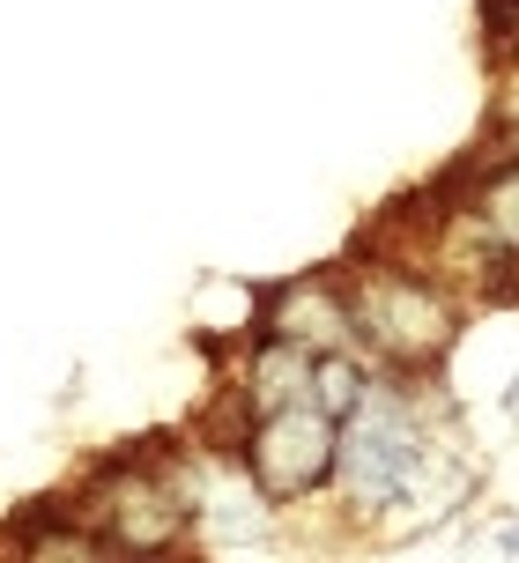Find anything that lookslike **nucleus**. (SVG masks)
Instances as JSON below:
<instances>
[{
	"instance_id": "nucleus-1",
	"label": "nucleus",
	"mask_w": 519,
	"mask_h": 563,
	"mask_svg": "<svg viewBox=\"0 0 519 563\" xmlns=\"http://www.w3.org/2000/svg\"><path fill=\"white\" fill-rule=\"evenodd\" d=\"M483 497V452L467 445V408L438 378L386 371L378 394L342 416V460L327 511L342 534L364 541H416L453 527Z\"/></svg>"
},
{
	"instance_id": "nucleus-2",
	"label": "nucleus",
	"mask_w": 519,
	"mask_h": 563,
	"mask_svg": "<svg viewBox=\"0 0 519 563\" xmlns=\"http://www.w3.org/2000/svg\"><path fill=\"white\" fill-rule=\"evenodd\" d=\"M342 275H349V305H356V349H372L386 371L438 378V371L461 356L475 305L438 267L356 245V260H342Z\"/></svg>"
},
{
	"instance_id": "nucleus-3",
	"label": "nucleus",
	"mask_w": 519,
	"mask_h": 563,
	"mask_svg": "<svg viewBox=\"0 0 519 563\" xmlns=\"http://www.w3.org/2000/svg\"><path fill=\"white\" fill-rule=\"evenodd\" d=\"M67 505L97 527V541L112 556H178V549H194V511H186V497H178V482H172L164 438L97 452L75 475Z\"/></svg>"
},
{
	"instance_id": "nucleus-4",
	"label": "nucleus",
	"mask_w": 519,
	"mask_h": 563,
	"mask_svg": "<svg viewBox=\"0 0 519 563\" xmlns=\"http://www.w3.org/2000/svg\"><path fill=\"white\" fill-rule=\"evenodd\" d=\"M231 452L283 511L327 505L334 460H342V416H327L319 400H289V408H267V416L245 422Z\"/></svg>"
},
{
	"instance_id": "nucleus-5",
	"label": "nucleus",
	"mask_w": 519,
	"mask_h": 563,
	"mask_svg": "<svg viewBox=\"0 0 519 563\" xmlns=\"http://www.w3.org/2000/svg\"><path fill=\"white\" fill-rule=\"evenodd\" d=\"M253 334L305 341L312 356L356 349V305H349L342 267H305V275L253 282Z\"/></svg>"
},
{
	"instance_id": "nucleus-6",
	"label": "nucleus",
	"mask_w": 519,
	"mask_h": 563,
	"mask_svg": "<svg viewBox=\"0 0 519 563\" xmlns=\"http://www.w3.org/2000/svg\"><path fill=\"white\" fill-rule=\"evenodd\" d=\"M431 194L467 216V230L490 245L497 260H519V148H497V141H475L461 164H445L431 178Z\"/></svg>"
},
{
	"instance_id": "nucleus-7",
	"label": "nucleus",
	"mask_w": 519,
	"mask_h": 563,
	"mask_svg": "<svg viewBox=\"0 0 519 563\" xmlns=\"http://www.w3.org/2000/svg\"><path fill=\"white\" fill-rule=\"evenodd\" d=\"M283 534V505L245 475L231 445H208L201 475V511H194V549H267Z\"/></svg>"
},
{
	"instance_id": "nucleus-8",
	"label": "nucleus",
	"mask_w": 519,
	"mask_h": 563,
	"mask_svg": "<svg viewBox=\"0 0 519 563\" xmlns=\"http://www.w3.org/2000/svg\"><path fill=\"white\" fill-rule=\"evenodd\" d=\"M378 378H386V364H378L372 349H334V356H319L312 400L327 408V416H356V408L378 394Z\"/></svg>"
},
{
	"instance_id": "nucleus-9",
	"label": "nucleus",
	"mask_w": 519,
	"mask_h": 563,
	"mask_svg": "<svg viewBox=\"0 0 519 563\" xmlns=\"http://www.w3.org/2000/svg\"><path fill=\"white\" fill-rule=\"evenodd\" d=\"M483 141L519 148V75H497V104H490V119H483Z\"/></svg>"
},
{
	"instance_id": "nucleus-10",
	"label": "nucleus",
	"mask_w": 519,
	"mask_h": 563,
	"mask_svg": "<svg viewBox=\"0 0 519 563\" xmlns=\"http://www.w3.org/2000/svg\"><path fill=\"white\" fill-rule=\"evenodd\" d=\"M483 541H490V549H505V556H519V511H497L490 527H483Z\"/></svg>"
},
{
	"instance_id": "nucleus-11",
	"label": "nucleus",
	"mask_w": 519,
	"mask_h": 563,
	"mask_svg": "<svg viewBox=\"0 0 519 563\" xmlns=\"http://www.w3.org/2000/svg\"><path fill=\"white\" fill-rule=\"evenodd\" d=\"M497 416H505V430H519V364L505 371V386H497Z\"/></svg>"
}]
</instances>
